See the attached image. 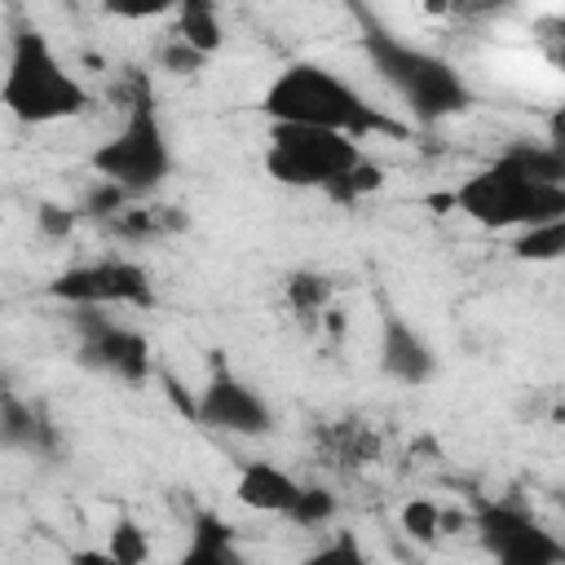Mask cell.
Here are the masks:
<instances>
[{"label": "cell", "instance_id": "cell-14", "mask_svg": "<svg viewBox=\"0 0 565 565\" xmlns=\"http://www.w3.org/2000/svg\"><path fill=\"white\" fill-rule=\"evenodd\" d=\"M238 547H234V525L221 521L216 512H199L194 530H190V547H185V565H234Z\"/></svg>", "mask_w": 565, "mask_h": 565}, {"label": "cell", "instance_id": "cell-28", "mask_svg": "<svg viewBox=\"0 0 565 565\" xmlns=\"http://www.w3.org/2000/svg\"><path fill=\"white\" fill-rule=\"evenodd\" d=\"M159 380H163V388H168V402H172L185 419H194V397L185 393V384H181V380H172V375H159Z\"/></svg>", "mask_w": 565, "mask_h": 565}, {"label": "cell", "instance_id": "cell-9", "mask_svg": "<svg viewBox=\"0 0 565 565\" xmlns=\"http://www.w3.org/2000/svg\"><path fill=\"white\" fill-rule=\"evenodd\" d=\"M79 362L93 366V371H106L124 384H146L154 375V362H150V340L132 327H119L110 318H102L93 305H79Z\"/></svg>", "mask_w": 565, "mask_h": 565}, {"label": "cell", "instance_id": "cell-18", "mask_svg": "<svg viewBox=\"0 0 565 565\" xmlns=\"http://www.w3.org/2000/svg\"><path fill=\"white\" fill-rule=\"evenodd\" d=\"M512 256H516V260H561V256H565V216L525 225V230L512 238Z\"/></svg>", "mask_w": 565, "mask_h": 565}, {"label": "cell", "instance_id": "cell-7", "mask_svg": "<svg viewBox=\"0 0 565 565\" xmlns=\"http://www.w3.org/2000/svg\"><path fill=\"white\" fill-rule=\"evenodd\" d=\"M49 296L53 300H66L75 309L79 305H93V309H106V305L150 309L154 305L150 274L137 260H124V256H102V260H84V265L62 269L49 282Z\"/></svg>", "mask_w": 565, "mask_h": 565}, {"label": "cell", "instance_id": "cell-31", "mask_svg": "<svg viewBox=\"0 0 565 565\" xmlns=\"http://www.w3.org/2000/svg\"><path fill=\"white\" fill-rule=\"evenodd\" d=\"M4 4H26V0H4Z\"/></svg>", "mask_w": 565, "mask_h": 565}, {"label": "cell", "instance_id": "cell-24", "mask_svg": "<svg viewBox=\"0 0 565 565\" xmlns=\"http://www.w3.org/2000/svg\"><path fill=\"white\" fill-rule=\"evenodd\" d=\"M159 62H163V71H172V75H194L203 62H207V53H199L194 44H185V40H168L163 44V53H159Z\"/></svg>", "mask_w": 565, "mask_h": 565}, {"label": "cell", "instance_id": "cell-19", "mask_svg": "<svg viewBox=\"0 0 565 565\" xmlns=\"http://www.w3.org/2000/svg\"><path fill=\"white\" fill-rule=\"evenodd\" d=\"M380 181H384V172H380V163H371L366 154L349 168V172H340L331 185H327V194L335 199V203H358L362 194H375L380 190Z\"/></svg>", "mask_w": 565, "mask_h": 565}, {"label": "cell", "instance_id": "cell-12", "mask_svg": "<svg viewBox=\"0 0 565 565\" xmlns=\"http://www.w3.org/2000/svg\"><path fill=\"white\" fill-rule=\"evenodd\" d=\"M0 446L4 450H26V455H53L57 450V428L40 406L26 397L0 388Z\"/></svg>", "mask_w": 565, "mask_h": 565}, {"label": "cell", "instance_id": "cell-26", "mask_svg": "<svg viewBox=\"0 0 565 565\" xmlns=\"http://www.w3.org/2000/svg\"><path fill=\"white\" fill-rule=\"evenodd\" d=\"M177 0H102V9L110 18H124V22H141V18H159L168 13Z\"/></svg>", "mask_w": 565, "mask_h": 565}, {"label": "cell", "instance_id": "cell-10", "mask_svg": "<svg viewBox=\"0 0 565 565\" xmlns=\"http://www.w3.org/2000/svg\"><path fill=\"white\" fill-rule=\"evenodd\" d=\"M194 424L234 437H265L274 428V411L252 384H243L238 375L225 371V362H216L212 380L194 397Z\"/></svg>", "mask_w": 565, "mask_h": 565}, {"label": "cell", "instance_id": "cell-3", "mask_svg": "<svg viewBox=\"0 0 565 565\" xmlns=\"http://www.w3.org/2000/svg\"><path fill=\"white\" fill-rule=\"evenodd\" d=\"M450 207H459L463 216H472L486 230H525L539 221H556L565 216V185L561 181H539L530 177L508 150L472 172L455 194Z\"/></svg>", "mask_w": 565, "mask_h": 565}, {"label": "cell", "instance_id": "cell-6", "mask_svg": "<svg viewBox=\"0 0 565 565\" xmlns=\"http://www.w3.org/2000/svg\"><path fill=\"white\" fill-rule=\"evenodd\" d=\"M358 159L362 146L353 137L313 124H274L265 146V172L278 185H296V190H327Z\"/></svg>", "mask_w": 565, "mask_h": 565}, {"label": "cell", "instance_id": "cell-20", "mask_svg": "<svg viewBox=\"0 0 565 565\" xmlns=\"http://www.w3.org/2000/svg\"><path fill=\"white\" fill-rule=\"evenodd\" d=\"M331 516H335V494L322 490V486H300L296 503L287 508V521H296V525H305V530H318V525H327Z\"/></svg>", "mask_w": 565, "mask_h": 565}, {"label": "cell", "instance_id": "cell-29", "mask_svg": "<svg viewBox=\"0 0 565 565\" xmlns=\"http://www.w3.org/2000/svg\"><path fill=\"white\" fill-rule=\"evenodd\" d=\"M362 552H358V543H349V539H340L335 547H322V552H313V561H358Z\"/></svg>", "mask_w": 565, "mask_h": 565}, {"label": "cell", "instance_id": "cell-30", "mask_svg": "<svg viewBox=\"0 0 565 565\" xmlns=\"http://www.w3.org/2000/svg\"><path fill=\"white\" fill-rule=\"evenodd\" d=\"M424 13H437L441 18V13H450V0H424Z\"/></svg>", "mask_w": 565, "mask_h": 565}, {"label": "cell", "instance_id": "cell-21", "mask_svg": "<svg viewBox=\"0 0 565 565\" xmlns=\"http://www.w3.org/2000/svg\"><path fill=\"white\" fill-rule=\"evenodd\" d=\"M106 556L115 561V565H141V561H150V543H146V534L124 516L115 530H110V543H106Z\"/></svg>", "mask_w": 565, "mask_h": 565}, {"label": "cell", "instance_id": "cell-2", "mask_svg": "<svg viewBox=\"0 0 565 565\" xmlns=\"http://www.w3.org/2000/svg\"><path fill=\"white\" fill-rule=\"evenodd\" d=\"M0 106L18 124H57V119L84 115L93 97L66 71L49 35H40L35 26H18L9 44V66L0 79Z\"/></svg>", "mask_w": 565, "mask_h": 565}, {"label": "cell", "instance_id": "cell-5", "mask_svg": "<svg viewBox=\"0 0 565 565\" xmlns=\"http://www.w3.org/2000/svg\"><path fill=\"white\" fill-rule=\"evenodd\" d=\"M366 53L375 62V71L397 88V97L411 106V115L419 124H437V119H450L459 110L472 106V88L468 79L437 53L428 49H415V44H402L397 35L380 31L375 22H366Z\"/></svg>", "mask_w": 565, "mask_h": 565}, {"label": "cell", "instance_id": "cell-22", "mask_svg": "<svg viewBox=\"0 0 565 565\" xmlns=\"http://www.w3.org/2000/svg\"><path fill=\"white\" fill-rule=\"evenodd\" d=\"M132 203V194L128 190H119L115 181H93L88 185V194H84V203H79V216H97V221H110L119 207H128Z\"/></svg>", "mask_w": 565, "mask_h": 565}, {"label": "cell", "instance_id": "cell-27", "mask_svg": "<svg viewBox=\"0 0 565 565\" xmlns=\"http://www.w3.org/2000/svg\"><path fill=\"white\" fill-rule=\"evenodd\" d=\"M512 0H450V13L455 18H486V13H499Z\"/></svg>", "mask_w": 565, "mask_h": 565}, {"label": "cell", "instance_id": "cell-1", "mask_svg": "<svg viewBox=\"0 0 565 565\" xmlns=\"http://www.w3.org/2000/svg\"><path fill=\"white\" fill-rule=\"evenodd\" d=\"M260 110L274 124H313V128H335L353 141L371 137V132H388V137H406V128L388 115H380L349 79H340L331 66L318 62H296L287 66L260 97Z\"/></svg>", "mask_w": 565, "mask_h": 565}, {"label": "cell", "instance_id": "cell-25", "mask_svg": "<svg viewBox=\"0 0 565 565\" xmlns=\"http://www.w3.org/2000/svg\"><path fill=\"white\" fill-rule=\"evenodd\" d=\"M75 221H79V212L66 207V203H40V207H35V225H40V234H49V238H66V234L75 230Z\"/></svg>", "mask_w": 565, "mask_h": 565}, {"label": "cell", "instance_id": "cell-13", "mask_svg": "<svg viewBox=\"0 0 565 565\" xmlns=\"http://www.w3.org/2000/svg\"><path fill=\"white\" fill-rule=\"evenodd\" d=\"M234 494H238L247 508H256V512H282V516H287V508H291L296 494H300V481H296L291 472H282L278 463L256 459V463H247V468L238 472Z\"/></svg>", "mask_w": 565, "mask_h": 565}, {"label": "cell", "instance_id": "cell-16", "mask_svg": "<svg viewBox=\"0 0 565 565\" xmlns=\"http://www.w3.org/2000/svg\"><path fill=\"white\" fill-rule=\"evenodd\" d=\"M106 225H110L115 234H124V238H159V234L181 230L185 216H181V207H141V203L132 199V203L119 207Z\"/></svg>", "mask_w": 565, "mask_h": 565}, {"label": "cell", "instance_id": "cell-4", "mask_svg": "<svg viewBox=\"0 0 565 565\" xmlns=\"http://www.w3.org/2000/svg\"><path fill=\"white\" fill-rule=\"evenodd\" d=\"M88 163L102 181H115L132 199H146L172 172L168 132L159 124V106H154V93H150L141 71L128 75V119H124V128L110 141H102Z\"/></svg>", "mask_w": 565, "mask_h": 565}, {"label": "cell", "instance_id": "cell-15", "mask_svg": "<svg viewBox=\"0 0 565 565\" xmlns=\"http://www.w3.org/2000/svg\"><path fill=\"white\" fill-rule=\"evenodd\" d=\"M177 40L194 44L199 53H216L225 44V31H221V18H216V0H177Z\"/></svg>", "mask_w": 565, "mask_h": 565}, {"label": "cell", "instance_id": "cell-23", "mask_svg": "<svg viewBox=\"0 0 565 565\" xmlns=\"http://www.w3.org/2000/svg\"><path fill=\"white\" fill-rule=\"evenodd\" d=\"M402 530L411 534V539H437L441 534V508L437 503H428V499H411L406 508H402Z\"/></svg>", "mask_w": 565, "mask_h": 565}, {"label": "cell", "instance_id": "cell-8", "mask_svg": "<svg viewBox=\"0 0 565 565\" xmlns=\"http://www.w3.org/2000/svg\"><path fill=\"white\" fill-rule=\"evenodd\" d=\"M477 534L486 543V552L503 565H561L565 561V543L543 530L525 508L516 503H477Z\"/></svg>", "mask_w": 565, "mask_h": 565}, {"label": "cell", "instance_id": "cell-17", "mask_svg": "<svg viewBox=\"0 0 565 565\" xmlns=\"http://www.w3.org/2000/svg\"><path fill=\"white\" fill-rule=\"evenodd\" d=\"M282 296H287L291 313L318 318V313L331 305V296H335V282H331L327 274H318V269H296V274H287V282H282Z\"/></svg>", "mask_w": 565, "mask_h": 565}, {"label": "cell", "instance_id": "cell-11", "mask_svg": "<svg viewBox=\"0 0 565 565\" xmlns=\"http://www.w3.org/2000/svg\"><path fill=\"white\" fill-rule=\"evenodd\" d=\"M380 366H384V375H393L397 384H411V388H419L437 375L433 344L397 309H384V322H380Z\"/></svg>", "mask_w": 565, "mask_h": 565}]
</instances>
